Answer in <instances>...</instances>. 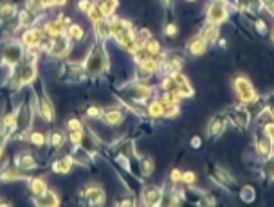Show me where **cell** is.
<instances>
[{
    "mask_svg": "<svg viewBox=\"0 0 274 207\" xmlns=\"http://www.w3.org/2000/svg\"><path fill=\"white\" fill-rule=\"evenodd\" d=\"M234 89H236V92H238L240 99L245 101V103H253V101H256V92H254L253 85L249 83V79L236 78V81H234Z\"/></svg>",
    "mask_w": 274,
    "mask_h": 207,
    "instance_id": "obj_1",
    "label": "cell"
},
{
    "mask_svg": "<svg viewBox=\"0 0 274 207\" xmlns=\"http://www.w3.org/2000/svg\"><path fill=\"white\" fill-rule=\"evenodd\" d=\"M208 18H210L211 24H217V25L222 24L227 18V11H225L224 4L222 2H215L210 7V11H208Z\"/></svg>",
    "mask_w": 274,
    "mask_h": 207,
    "instance_id": "obj_2",
    "label": "cell"
},
{
    "mask_svg": "<svg viewBox=\"0 0 274 207\" xmlns=\"http://www.w3.org/2000/svg\"><path fill=\"white\" fill-rule=\"evenodd\" d=\"M85 198L89 200L92 206H100L103 204V198H105V193L101 191V188H96V186H90V188L85 189Z\"/></svg>",
    "mask_w": 274,
    "mask_h": 207,
    "instance_id": "obj_3",
    "label": "cell"
},
{
    "mask_svg": "<svg viewBox=\"0 0 274 207\" xmlns=\"http://www.w3.org/2000/svg\"><path fill=\"white\" fill-rule=\"evenodd\" d=\"M20 58H22V49L18 47V45L11 44V45L5 47V51H4V61L5 63L15 65Z\"/></svg>",
    "mask_w": 274,
    "mask_h": 207,
    "instance_id": "obj_4",
    "label": "cell"
},
{
    "mask_svg": "<svg viewBox=\"0 0 274 207\" xmlns=\"http://www.w3.org/2000/svg\"><path fill=\"white\" fill-rule=\"evenodd\" d=\"M22 40H24V44L27 45V47H36V45H40V42H42V33L38 29H35V27H31V29H27L24 33Z\"/></svg>",
    "mask_w": 274,
    "mask_h": 207,
    "instance_id": "obj_5",
    "label": "cell"
},
{
    "mask_svg": "<svg viewBox=\"0 0 274 207\" xmlns=\"http://www.w3.org/2000/svg\"><path fill=\"white\" fill-rule=\"evenodd\" d=\"M103 67H105V61H103V52H101V51H94L89 58L87 69L92 70V72H100Z\"/></svg>",
    "mask_w": 274,
    "mask_h": 207,
    "instance_id": "obj_6",
    "label": "cell"
},
{
    "mask_svg": "<svg viewBox=\"0 0 274 207\" xmlns=\"http://www.w3.org/2000/svg\"><path fill=\"white\" fill-rule=\"evenodd\" d=\"M53 169L56 173H69L72 169V157H63L58 158L55 164H53Z\"/></svg>",
    "mask_w": 274,
    "mask_h": 207,
    "instance_id": "obj_7",
    "label": "cell"
},
{
    "mask_svg": "<svg viewBox=\"0 0 274 207\" xmlns=\"http://www.w3.org/2000/svg\"><path fill=\"white\" fill-rule=\"evenodd\" d=\"M35 65H25L24 69L20 70V83H31L35 79Z\"/></svg>",
    "mask_w": 274,
    "mask_h": 207,
    "instance_id": "obj_8",
    "label": "cell"
},
{
    "mask_svg": "<svg viewBox=\"0 0 274 207\" xmlns=\"http://www.w3.org/2000/svg\"><path fill=\"white\" fill-rule=\"evenodd\" d=\"M115 7H117V0H101L100 9L103 13V16H112Z\"/></svg>",
    "mask_w": 274,
    "mask_h": 207,
    "instance_id": "obj_9",
    "label": "cell"
},
{
    "mask_svg": "<svg viewBox=\"0 0 274 207\" xmlns=\"http://www.w3.org/2000/svg\"><path fill=\"white\" fill-rule=\"evenodd\" d=\"M204 51H206L204 38H195L193 42L190 44V52H191V54L200 56V54H204Z\"/></svg>",
    "mask_w": 274,
    "mask_h": 207,
    "instance_id": "obj_10",
    "label": "cell"
},
{
    "mask_svg": "<svg viewBox=\"0 0 274 207\" xmlns=\"http://www.w3.org/2000/svg\"><path fill=\"white\" fill-rule=\"evenodd\" d=\"M31 191H33V195H36V197H42V195L47 191V184H45L44 178H35V180L31 182Z\"/></svg>",
    "mask_w": 274,
    "mask_h": 207,
    "instance_id": "obj_11",
    "label": "cell"
},
{
    "mask_svg": "<svg viewBox=\"0 0 274 207\" xmlns=\"http://www.w3.org/2000/svg\"><path fill=\"white\" fill-rule=\"evenodd\" d=\"M15 13H16V7L13 4L0 5V20H2V22H7V20H11L13 16H15Z\"/></svg>",
    "mask_w": 274,
    "mask_h": 207,
    "instance_id": "obj_12",
    "label": "cell"
},
{
    "mask_svg": "<svg viewBox=\"0 0 274 207\" xmlns=\"http://www.w3.org/2000/svg\"><path fill=\"white\" fill-rule=\"evenodd\" d=\"M103 119H105V123L107 124H117L121 121V112L119 110H107L105 113H103Z\"/></svg>",
    "mask_w": 274,
    "mask_h": 207,
    "instance_id": "obj_13",
    "label": "cell"
},
{
    "mask_svg": "<svg viewBox=\"0 0 274 207\" xmlns=\"http://www.w3.org/2000/svg\"><path fill=\"white\" fill-rule=\"evenodd\" d=\"M0 178H2V180H5V182H11V180H18V178H20V169L7 168L5 171L0 173Z\"/></svg>",
    "mask_w": 274,
    "mask_h": 207,
    "instance_id": "obj_14",
    "label": "cell"
},
{
    "mask_svg": "<svg viewBox=\"0 0 274 207\" xmlns=\"http://www.w3.org/2000/svg\"><path fill=\"white\" fill-rule=\"evenodd\" d=\"M148 112L152 117H161V115H164V104L161 103V101H154V103L150 104Z\"/></svg>",
    "mask_w": 274,
    "mask_h": 207,
    "instance_id": "obj_15",
    "label": "cell"
},
{
    "mask_svg": "<svg viewBox=\"0 0 274 207\" xmlns=\"http://www.w3.org/2000/svg\"><path fill=\"white\" fill-rule=\"evenodd\" d=\"M96 33H98V36L100 38H109V35H110V25L109 24H105V22H96Z\"/></svg>",
    "mask_w": 274,
    "mask_h": 207,
    "instance_id": "obj_16",
    "label": "cell"
},
{
    "mask_svg": "<svg viewBox=\"0 0 274 207\" xmlns=\"http://www.w3.org/2000/svg\"><path fill=\"white\" fill-rule=\"evenodd\" d=\"M40 113H42V117L47 119V121H51V119H53V108H51V104H49V101H47V99H42Z\"/></svg>",
    "mask_w": 274,
    "mask_h": 207,
    "instance_id": "obj_17",
    "label": "cell"
},
{
    "mask_svg": "<svg viewBox=\"0 0 274 207\" xmlns=\"http://www.w3.org/2000/svg\"><path fill=\"white\" fill-rule=\"evenodd\" d=\"M42 197H44V200H42V206H58V204H60V198L56 197L55 193H47V191H45Z\"/></svg>",
    "mask_w": 274,
    "mask_h": 207,
    "instance_id": "obj_18",
    "label": "cell"
},
{
    "mask_svg": "<svg viewBox=\"0 0 274 207\" xmlns=\"http://www.w3.org/2000/svg\"><path fill=\"white\" fill-rule=\"evenodd\" d=\"M47 33H49L51 36H60V35H63V25H61L60 22H53V24L47 25Z\"/></svg>",
    "mask_w": 274,
    "mask_h": 207,
    "instance_id": "obj_19",
    "label": "cell"
},
{
    "mask_svg": "<svg viewBox=\"0 0 274 207\" xmlns=\"http://www.w3.org/2000/svg\"><path fill=\"white\" fill-rule=\"evenodd\" d=\"M18 168L20 169H29V168H35V160L31 155L24 153V157H20V162H18Z\"/></svg>",
    "mask_w": 274,
    "mask_h": 207,
    "instance_id": "obj_20",
    "label": "cell"
},
{
    "mask_svg": "<svg viewBox=\"0 0 274 207\" xmlns=\"http://www.w3.org/2000/svg\"><path fill=\"white\" fill-rule=\"evenodd\" d=\"M33 22H35V16H33V9L22 11V13H20V25H31Z\"/></svg>",
    "mask_w": 274,
    "mask_h": 207,
    "instance_id": "obj_21",
    "label": "cell"
},
{
    "mask_svg": "<svg viewBox=\"0 0 274 207\" xmlns=\"http://www.w3.org/2000/svg\"><path fill=\"white\" fill-rule=\"evenodd\" d=\"M217 35H219V29H217V25H210V27L204 31V36H202V38L208 40V42H215V40H217Z\"/></svg>",
    "mask_w": 274,
    "mask_h": 207,
    "instance_id": "obj_22",
    "label": "cell"
},
{
    "mask_svg": "<svg viewBox=\"0 0 274 207\" xmlns=\"http://www.w3.org/2000/svg\"><path fill=\"white\" fill-rule=\"evenodd\" d=\"M87 15H89V18L92 20V22H100V20H103V13H101L100 7H90L89 11H87Z\"/></svg>",
    "mask_w": 274,
    "mask_h": 207,
    "instance_id": "obj_23",
    "label": "cell"
},
{
    "mask_svg": "<svg viewBox=\"0 0 274 207\" xmlns=\"http://www.w3.org/2000/svg\"><path fill=\"white\" fill-rule=\"evenodd\" d=\"M146 198H148V200H146V202L148 204H157L161 200V191L159 189H150L148 193H146Z\"/></svg>",
    "mask_w": 274,
    "mask_h": 207,
    "instance_id": "obj_24",
    "label": "cell"
},
{
    "mask_svg": "<svg viewBox=\"0 0 274 207\" xmlns=\"http://www.w3.org/2000/svg\"><path fill=\"white\" fill-rule=\"evenodd\" d=\"M69 35L72 40H81L83 38V29L78 27V25H70L69 27Z\"/></svg>",
    "mask_w": 274,
    "mask_h": 207,
    "instance_id": "obj_25",
    "label": "cell"
},
{
    "mask_svg": "<svg viewBox=\"0 0 274 207\" xmlns=\"http://www.w3.org/2000/svg\"><path fill=\"white\" fill-rule=\"evenodd\" d=\"M141 169L145 175H150V173L154 171V162H152V158H145L143 162H141Z\"/></svg>",
    "mask_w": 274,
    "mask_h": 207,
    "instance_id": "obj_26",
    "label": "cell"
},
{
    "mask_svg": "<svg viewBox=\"0 0 274 207\" xmlns=\"http://www.w3.org/2000/svg\"><path fill=\"white\" fill-rule=\"evenodd\" d=\"M269 148H271L269 139H262V141L258 143V150L262 155H269Z\"/></svg>",
    "mask_w": 274,
    "mask_h": 207,
    "instance_id": "obj_27",
    "label": "cell"
},
{
    "mask_svg": "<svg viewBox=\"0 0 274 207\" xmlns=\"http://www.w3.org/2000/svg\"><path fill=\"white\" fill-rule=\"evenodd\" d=\"M31 141H33V144H36V146H42V144L45 143V135L44 133L35 132L33 135H31Z\"/></svg>",
    "mask_w": 274,
    "mask_h": 207,
    "instance_id": "obj_28",
    "label": "cell"
},
{
    "mask_svg": "<svg viewBox=\"0 0 274 207\" xmlns=\"http://www.w3.org/2000/svg\"><path fill=\"white\" fill-rule=\"evenodd\" d=\"M81 137H83V132L81 130H70V143H81Z\"/></svg>",
    "mask_w": 274,
    "mask_h": 207,
    "instance_id": "obj_29",
    "label": "cell"
},
{
    "mask_svg": "<svg viewBox=\"0 0 274 207\" xmlns=\"http://www.w3.org/2000/svg\"><path fill=\"white\" fill-rule=\"evenodd\" d=\"M51 143H53V146H61V143H63V135H61V133H53Z\"/></svg>",
    "mask_w": 274,
    "mask_h": 207,
    "instance_id": "obj_30",
    "label": "cell"
},
{
    "mask_svg": "<svg viewBox=\"0 0 274 207\" xmlns=\"http://www.w3.org/2000/svg\"><path fill=\"white\" fill-rule=\"evenodd\" d=\"M67 126H69V130H81V124L78 119H70L69 123H67Z\"/></svg>",
    "mask_w": 274,
    "mask_h": 207,
    "instance_id": "obj_31",
    "label": "cell"
},
{
    "mask_svg": "<svg viewBox=\"0 0 274 207\" xmlns=\"http://www.w3.org/2000/svg\"><path fill=\"white\" fill-rule=\"evenodd\" d=\"M222 130V123L220 121H213L211 123V133H219Z\"/></svg>",
    "mask_w": 274,
    "mask_h": 207,
    "instance_id": "obj_32",
    "label": "cell"
},
{
    "mask_svg": "<svg viewBox=\"0 0 274 207\" xmlns=\"http://www.w3.org/2000/svg\"><path fill=\"white\" fill-rule=\"evenodd\" d=\"M90 7H92V4H90L89 0H81V2H80V9L85 11V13H87V11H89Z\"/></svg>",
    "mask_w": 274,
    "mask_h": 207,
    "instance_id": "obj_33",
    "label": "cell"
},
{
    "mask_svg": "<svg viewBox=\"0 0 274 207\" xmlns=\"http://www.w3.org/2000/svg\"><path fill=\"white\" fill-rule=\"evenodd\" d=\"M182 180H184V182H195V175L193 173H186L184 177H182Z\"/></svg>",
    "mask_w": 274,
    "mask_h": 207,
    "instance_id": "obj_34",
    "label": "cell"
},
{
    "mask_svg": "<svg viewBox=\"0 0 274 207\" xmlns=\"http://www.w3.org/2000/svg\"><path fill=\"white\" fill-rule=\"evenodd\" d=\"M175 33H177V27H175L173 24H171V25H168V29H166V35H168V36H173Z\"/></svg>",
    "mask_w": 274,
    "mask_h": 207,
    "instance_id": "obj_35",
    "label": "cell"
},
{
    "mask_svg": "<svg viewBox=\"0 0 274 207\" xmlns=\"http://www.w3.org/2000/svg\"><path fill=\"white\" fill-rule=\"evenodd\" d=\"M180 178H182V175H180L177 169H173V171H171V180H175V182H177V180H180Z\"/></svg>",
    "mask_w": 274,
    "mask_h": 207,
    "instance_id": "obj_36",
    "label": "cell"
},
{
    "mask_svg": "<svg viewBox=\"0 0 274 207\" xmlns=\"http://www.w3.org/2000/svg\"><path fill=\"white\" fill-rule=\"evenodd\" d=\"M87 113H89L90 117H98V115H100V110L92 106V108H89V112H87Z\"/></svg>",
    "mask_w": 274,
    "mask_h": 207,
    "instance_id": "obj_37",
    "label": "cell"
},
{
    "mask_svg": "<svg viewBox=\"0 0 274 207\" xmlns=\"http://www.w3.org/2000/svg\"><path fill=\"white\" fill-rule=\"evenodd\" d=\"M199 144H200V139H199V137H195V139H193V146H195V148H197Z\"/></svg>",
    "mask_w": 274,
    "mask_h": 207,
    "instance_id": "obj_38",
    "label": "cell"
},
{
    "mask_svg": "<svg viewBox=\"0 0 274 207\" xmlns=\"http://www.w3.org/2000/svg\"><path fill=\"white\" fill-rule=\"evenodd\" d=\"M2 153H4V152H2V146H0V158H2Z\"/></svg>",
    "mask_w": 274,
    "mask_h": 207,
    "instance_id": "obj_39",
    "label": "cell"
}]
</instances>
